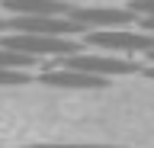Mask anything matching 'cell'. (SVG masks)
<instances>
[{"instance_id": "obj_1", "label": "cell", "mask_w": 154, "mask_h": 148, "mask_svg": "<svg viewBox=\"0 0 154 148\" xmlns=\"http://www.w3.org/2000/svg\"><path fill=\"white\" fill-rule=\"evenodd\" d=\"M84 42L106 52H125V55H148L154 52V32L148 29H87Z\"/></svg>"}, {"instance_id": "obj_2", "label": "cell", "mask_w": 154, "mask_h": 148, "mask_svg": "<svg viewBox=\"0 0 154 148\" xmlns=\"http://www.w3.org/2000/svg\"><path fill=\"white\" fill-rule=\"evenodd\" d=\"M3 45L35 55V58H67V55L80 52V42L71 36H35V32H13L3 39Z\"/></svg>"}, {"instance_id": "obj_3", "label": "cell", "mask_w": 154, "mask_h": 148, "mask_svg": "<svg viewBox=\"0 0 154 148\" xmlns=\"http://www.w3.org/2000/svg\"><path fill=\"white\" fill-rule=\"evenodd\" d=\"M61 68H74V71H87V74H100V77H116V74H138L141 65L135 58H116V55H67L61 58Z\"/></svg>"}, {"instance_id": "obj_4", "label": "cell", "mask_w": 154, "mask_h": 148, "mask_svg": "<svg viewBox=\"0 0 154 148\" xmlns=\"http://www.w3.org/2000/svg\"><path fill=\"white\" fill-rule=\"evenodd\" d=\"M67 16L84 29H125L138 20L128 7H71Z\"/></svg>"}, {"instance_id": "obj_5", "label": "cell", "mask_w": 154, "mask_h": 148, "mask_svg": "<svg viewBox=\"0 0 154 148\" xmlns=\"http://www.w3.org/2000/svg\"><path fill=\"white\" fill-rule=\"evenodd\" d=\"M10 29L13 32H35V36H71V39L77 32H87L71 16H13Z\"/></svg>"}, {"instance_id": "obj_6", "label": "cell", "mask_w": 154, "mask_h": 148, "mask_svg": "<svg viewBox=\"0 0 154 148\" xmlns=\"http://www.w3.org/2000/svg\"><path fill=\"white\" fill-rule=\"evenodd\" d=\"M38 84L90 90V87H106V77H100V74H87V71H74V68H45L42 77H38Z\"/></svg>"}, {"instance_id": "obj_7", "label": "cell", "mask_w": 154, "mask_h": 148, "mask_svg": "<svg viewBox=\"0 0 154 148\" xmlns=\"http://www.w3.org/2000/svg\"><path fill=\"white\" fill-rule=\"evenodd\" d=\"M0 7H7L13 16H67L74 3L67 0H3Z\"/></svg>"}, {"instance_id": "obj_8", "label": "cell", "mask_w": 154, "mask_h": 148, "mask_svg": "<svg viewBox=\"0 0 154 148\" xmlns=\"http://www.w3.org/2000/svg\"><path fill=\"white\" fill-rule=\"evenodd\" d=\"M35 65H42V58H35V55H26V52H16V49H7V45H0V68L26 71V68H35Z\"/></svg>"}, {"instance_id": "obj_9", "label": "cell", "mask_w": 154, "mask_h": 148, "mask_svg": "<svg viewBox=\"0 0 154 148\" xmlns=\"http://www.w3.org/2000/svg\"><path fill=\"white\" fill-rule=\"evenodd\" d=\"M13 84H29L26 71H13V68H0V87H13Z\"/></svg>"}, {"instance_id": "obj_10", "label": "cell", "mask_w": 154, "mask_h": 148, "mask_svg": "<svg viewBox=\"0 0 154 148\" xmlns=\"http://www.w3.org/2000/svg\"><path fill=\"white\" fill-rule=\"evenodd\" d=\"M128 10L135 16H154V0H128Z\"/></svg>"}, {"instance_id": "obj_11", "label": "cell", "mask_w": 154, "mask_h": 148, "mask_svg": "<svg viewBox=\"0 0 154 148\" xmlns=\"http://www.w3.org/2000/svg\"><path fill=\"white\" fill-rule=\"evenodd\" d=\"M26 148H122V145H64V142H58V145H26Z\"/></svg>"}, {"instance_id": "obj_12", "label": "cell", "mask_w": 154, "mask_h": 148, "mask_svg": "<svg viewBox=\"0 0 154 148\" xmlns=\"http://www.w3.org/2000/svg\"><path fill=\"white\" fill-rule=\"evenodd\" d=\"M138 23H141V29L154 32V16H138Z\"/></svg>"}, {"instance_id": "obj_13", "label": "cell", "mask_w": 154, "mask_h": 148, "mask_svg": "<svg viewBox=\"0 0 154 148\" xmlns=\"http://www.w3.org/2000/svg\"><path fill=\"white\" fill-rule=\"evenodd\" d=\"M3 29H10V20H0V32Z\"/></svg>"}, {"instance_id": "obj_14", "label": "cell", "mask_w": 154, "mask_h": 148, "mask_svg": "<svg viewBox=\"0 0 154 148\" xmlns=\"http://www.w3.org/2000/svg\"><path fill=\"white\" fill-rule=\"evenodd\" d=\"M148 77H151V80H154V65H148Z\"/></svg>"}, {"instance_id": "obj_15", "label": "cell", "mask_w": 154, "mask_h": 148, "mask_svg": "<svg viewBox=\"0 0 154 148\" xmlns=\"http://www.w3.org/2000/svg\"><path fill=\"white\" fill-rule=\"evenodd\" d=\"M144 58H148V61H151V65H154V52H148V55H144Z\"/></svg>"}]
</instances>
